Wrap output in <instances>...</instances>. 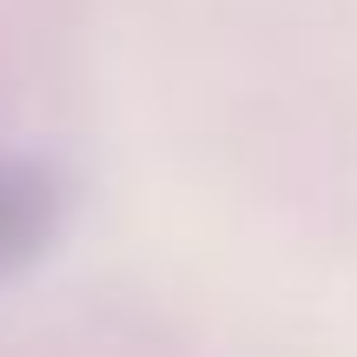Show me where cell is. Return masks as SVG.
I'll use <instances>...</instances> for the list:
<instances>
[{"mask_svg": "<svg viewBox=\"0 0 357 357\" xmlns=\"http://www.w3.org/2000/svg\"><path fill=\"white\" fill-rule=\"evenodd\" d=\"M60 231V185L33 159H0V278L26 271Z\"/></svg>", "mask_w": 357, "mask_h": 357, "instance_id": "obj_1", "label": "cell"}]
</instances>
